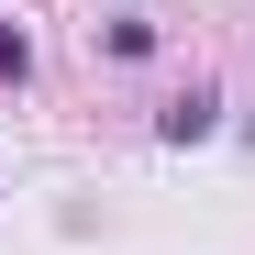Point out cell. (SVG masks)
Wrapping results in <instances>:
<instances>
[{"instance_id": "obj_1", "label": "cell", "mask_w": 255, "mask_h": 255, "mask_svg": "<svg viewBox=\"0 0 255 255\" xmlns=\"http://www.w3.org/2000/svg\"><path fill=\"white\" fill-rule=\"evenodd\" d=\"M211 133H222V89H178L155 111V144H211Z\"/></svg>"}, {"instance_id": "obj_2", "label": "cell", "mask_w": 255, "mask_h": 255, "mask_svg": "<svg viewBox=\"0 0 255 255\" xmlns=\"http://www.w3.org/2000/svg\"><path fill=\"white\" fill-rule=\"evenodd\" d=\"M89 45H100L111 67H144V56H155V22H144V11H111V22H89Z\"/></svg>"}, {"instance_id": "obj_3", "label": "cell", "mask_w": 255, "mask_h": 255, "mask_svg": "<svg viewBox=\"0 0 255 255\" xmlns=\"http://www.w3.org/2000/svg\"><path fill=\"white\" fill-rule=\"evenodd\" d=\"M0 78H11V89L33 78V33H22V22H0Z\"/></svg>"}]
</instances>
